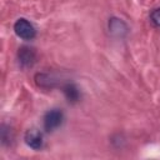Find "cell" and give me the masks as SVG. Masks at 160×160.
I'll use <instances>...</instances> for the list:
<instances>
[{"instance_id": "obj_1", "label": "cell", "mask_w": 160, "mask_h": 160, "mask_svg": "<svg viewBox=\"0 0 160 160\" xmlns=\"http://www.w3.org/2000/svg\"><path fill=\"white\" fill-rule=\"evenodd\" d=\"M64 121V112L60 109H50L45 112L42 119V125L45 131L51 132L56 130Z\"/></svg>"}, {"instance_id": "obj_2", "label": "cell", "mask_w": 160, "mask_h": 160, "mask_svg": "<svg viewBox=\"0 0 160 160\" xmlns=\"http://www.w3.org/2000/svg\"><path fill=\"white\" fill-rule=\"evenodd\" d=\"M35 82L40 88L52 89L56 86H62L66 81H64L61 76L59 78V75L54 72H38L35 75Z\"/></svg>"}, {"instance_id": "obj_3", "label": "cell", "mask_w": 160, "mask_h": 160, "mask_svg": "<svg viewBox=\"0 0 160 160\" xmlns=\"http://www.w3.org/2000/svg\"><path fill=\"white\" fill-rule=\"evenodd\" d=\"M14 31L22 40H32L35 38V35H36V30H35L34 25L29 20H26L24 18H20V19H18L15 21Z\"/></svg>"}, {"instance_id": "obj_4", "label": "cell", "mask_w": 160, "mask_h": 160, "mask_svg": "<svg viewBox=\"0 0 160 160\" xmlns=\"http://www.w3.org/2000/svg\"><path fill=\"white\" fill-rule=\"evenodd\" d=\"M18 60L22 68H31L36 61V51L30 46H21L18 50Z\"/></svg>"}, {"instance_id": "obj_5", "label": "cell", "mask_w": 160, "mask_h": 160, "mask_svg": "<svg viewBox=\"0 0 160 160\" xmlns=\"http://www.w3.org/2000/svg\"><path fill=\"white\" fill-rule=\"evenodd\" d=\"M108 28H109V32L114 38H119V39L125 38L129 32V28L126 22L119 18H110L108 22Z\"/></svg>"}, {"instance_id": "obj_6", "label": "cell", "mask_w": 160, "mask_h": 160, "mask_svg": "<svg viewBox=\"0 0 160 160\" xmlns=\"http://www.w3.org/2000/svg\"><path fill=\"white\" fill-rule=\"evenodd\" d=\"M24 140H25V144L34 150H40L44 145L42 132L38 129H29L24 135Z\"/></svg>"}, {"instance_id": "obj_7", "label": "cell", "mask_w": 160, "mask_h": 160, "mask_svg": "<svg viewBox=\"0 0 160 160\" xmlns=\"http://www.w3.org/2000/svg\"><path fill=\"white\" fill-rule=\"evenodd\" d=\"M61 90L65 95V98L68 99L69 102H78L80 100V90L79 88L74 84V82H70V81H66L62 86H61Z\"/></svg>"}, {"instance_id": "obj_8", "label": "cell", "mask_w": 160, "mask_h": 160, "mask_svg": "<svg viewBox=\"0 0 160 160\" xmlns=\"http://www.w3.org/2000/svg\"><path fill=\"white\" fill-rule=\"evenodd\" d=\"M0 136H1V142H2V145H11V142H12L14 139H15L14 130H12L10 126L5 125V124H2L1 128H0Z\"/></svg>"}, {"instance_id": "obj_9", "label": "cell", "mask_w": 160, "mask_h": 160, "mask_svg": "<svg viewBox=\"0 0 160 160\" xmlns=\"http://www.w3.org/2000/svg\"><path fill=\"white\" fill-rule=\"evenodd\" d=\"M150 21L155 28L160 29V8H156L150 12Z\"/></svg>"}]
</instances>
